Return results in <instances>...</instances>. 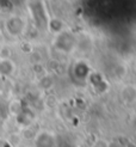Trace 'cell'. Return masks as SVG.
I'll return each instance as SVG.
<instances>
[{
  "label": "cell",
  "instance_id": "obj_1",
  "mask_svg": "<svg viewBox=\"0 0 136 147\" xmlns=\"http://www.w3.org/2000/svg\"><path fill=\"white\" fill-rule=\"evenodd\" d=\"M13 69V65L10 60H1L0 61V74L7 76Z\"/></svg>",
  "mask_w": 136,
  "mask_h": 147
}]
</instances>
